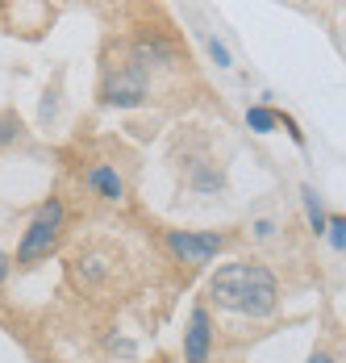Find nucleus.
Instances as JSON below:
<instances>
[{"instance_id":"f257e3e1","label":"nucleus","mask_w":346,"mask_h":363,"mask_svg":"<svg viewBox=\"0 0 346 363\" xmlns=\"http://www.w3.org/2000/svg\"><path fill=\"white\" fill-rule=\"evenodd\" d=\"M208 296L217 301V309L272 318L279 305V284L263 263H225L208 276Z\"/></svg>"},{"instance_id":"f03ea898","label":"nucleus","mask_w":346,"mask_h":363,"mask_svg":"<svg viewBox=\"0 0 346 363\" xmlns=\"http://www.w3.org/2000/svg\"><path fill=\"white\" fill-rule=\"evenodd\" d=\"M63 218H67V209H63L59 196L38 205L30 225H26V234H21V247H17V267H38L42 259L55 255L59 238H63Z\"/></svg>"},{"instance_id":"7ed1b4c3","label":"nucleus","mask_w":346,"mask_h":363,"mask_svg":"<svg viewBox=\"0 0 346 363\" xmlns=\"http://www.w3.org/2000/svg\"><path fill=\"white\" fill-rule=\"evenodd\" d=\"M146 72L138 63H117L104 72V84H101V96L104 105H117V109H138L146 101Z\"/></svg>"},{"instance_id":"20e7f679","label":"nucleus","mask_w":346,"mask_h":363,"mask_svg":"<svg viewBox=\"0 0 346 363\" xmlns=\"http://www.w3.org/2000/svg\"><path fill=\"white\" fill-rule=\"evenodd\" d=\"M167 247L179 263H188V267H205L213 263L217 255L225 251V234H217V230H167Z\"/></svg>"},{"instance_id":"39448f33","label":"nucleus","mask_w":346,"mask_h":363,"mask_svg":"<svg viewBox=\"0 0 346 363\" xmlns=\"http://www.w3.org/2000/svg\"><path fill=\"white\" fill-rule=\"evenodd\" d=\"M130 63H138L142 72H150V67H175V63H179V50H175V42L167 34L142 30V34L130 42Z\"/></svg>"},{"instance_id":"423d86ee","label":"nucleus","mask_w":346,"mask_h":363,"mask_svg":"<svg viewBox=\"0 0 346 363\" xmlns=\"http://www.w3.org/2000/svg\"><path fill=\"white\" fill-rule=\"evenodd\" d=\"M208 351H213V318L205 305H196L184 330V363H208Z\"/></svg>"},{"instance_id":"0eeeda50","label":"nucleus","mask_w":346,"mask_h":363,"mask_svg":"<svg viewBox=\"0 0 346 363\" xmlns=\"http://www.w3.org/2000/svg\"><path fill=\"white\" fill-rule=\"evenodd\" d=\"M84 188L104 201V205H117V201H125V176L117 172V163H92L88 172H84Z\"/></svg>"},{"instance_id":"6e6552de","label":"nucleus","mask_w":346,"mask_h":363,"mask_svg":"<svg viewBox=\"0 0 346 363\" xmlns=\"http://www.w3.org/2000/svg\"><path fill=\"white\" fill-rule=\"evenodd\" d=\"M301 201H305V213H309V225L317 234H325V205H321V196L313 192V188H301Z\"/></svg>"},{"instance_id":"1a4fd4ad","label":"nucleus","mask_w":346,"mask_h":363,"mask_svg":"<svg viewBox=\"0 0 346 363\" xmlns=\"http://www.w3.org/2000/svg\"><path fill=\"white\" fill-rule=\"evenodd\" d=\"M246 125H250L255 134H272V130H276V109H263V105L246 109Z\"/></svg>"},{"instance_id":"9d476101","label":"nucleus","mask_w":346,"mask_h":363,"mask_svg":"<svg viewBox=\"0 0 346 363\" xmlns=\"http://www.w3.org/2000/svg\"><path fill=\"white\" fill-rule=\"evenodd\" d=\"M325 230H330V247H334V251H346V218L342 213L325 218Z\"/></svg>"},{"instance_id":"9b49d317","label":"nucleus","mask_w":346,"mask_h":363,"mask_svg":"<svg viewBox=\"0 0 346 363\" xmlns=\"http://www.w3.org/2000/svg\"><path fill=\"white\" fill-rule=\"evenodd\" d=\"M205 46H208V55H213V63H217V67H230V50H225L217 38H205Z\"/></svg>"},{"instance_id":"f8f14e48","label":"nucleus","mask_w":346,"mask_h":363,"mask_svg":"<svg viewBox=\"0 0 346 363\" xmlns=\"http://www.w3.org/2000/svg\"><path fill=\"white\" fill-rule=\"evenodd\" d=\"M17 138V121L13 117H0V143H13Z\"/></svg>"},{"instance_id":"ddd939ff","label":"nucleus","mask_w":346,"mask_h":363,"mask_svg":"<svg viewBox=\"0 0 346 363\" xmlns=\"http://www.w3.org/2000/svg\"><path fill=\"white\" fill-rule=\"evenodd\" d=\"M309 363H334V355H330V351H313Z\"/></svg>"},{"instance_id":"4468645a","label":"nucleus","mask_w":346,"mask_h":363,"mask_svg":"<svg viewBox=\"0 0 346 363\" xmlns=\"http://www.w3.org/2000/svg\"><path fill=\"white\" fill-rule=\"evenodd\" d=\"M9 280V259H4V251H0V284Z\"/></svg>"},{"instance_id":"2eb2a0df","label":"nucleus","mask_w":346,"mask_h":363,"mask_svg":"<svg viewBox=\"0 0 346 363\" xmlns=\"http://www.w3.org/2000/svg\"><path fill=\"white\" fill-rule=\"evenodd\" d=\"M4 4H9V0H0V9H4ZM0 30H4V21H0Z\"/></svg>"}]
</instances>
